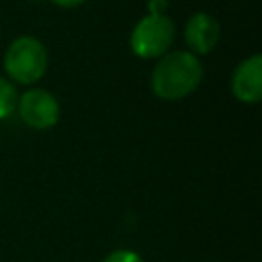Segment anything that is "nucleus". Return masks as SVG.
I'll use <instances>...</instances> for the list:
<instances>
[{"mask_svg": "<svg viewBox=\"0 0 262 262\" xmlns=\"http://www.w3.org/2000/svg\"><path fill=\"white\" fill-rule=\"evenodd\" d=\"M166 6H168V0H147L149 14H166Z\"/></svg>", "mask_w": 262, "mask_h": 262, "instance_id": "obj_9", "label": "nucleus"}, {"mask_svg": "<svg viewBox=\"0 0 262 262\" xmlns=\"http://www.w3.org/2000/svg\"><path fill=\"white\" fill-rule=\"evenodd\" d=\"M203 74L205 68L196 55L190 51H170L154 66L149 86L162 100H182L199 88Z\"/></svg>", "mask_w": 262, "mask_h": 262, "instance_id": "obj_1", "label": "nucleus"}, {"mask_svg": "<svg viewBox=\"0 0 262 262\" xmlns=\"http://www.w3.org/2000/svg\"><path fill=\"white\" fill-rule=\"evenodd\" d=\"M16 100H18L16 86L8 78L0 76V121L16 113Z\"/></svg>", "mask_w": 262, "mask_h": 262, "instance_id": "obj_7", "label": "nucleus"}, {"mask_svg": "<svg viewBox=\"0 0 262 262\" xmlns=\"http://www.w3.org/2000/svg\"><path fill=\"white\" fill-rule=\"evenodd\" d=\"M49 2H53L59 8H76V6H82L88 0H49Z\"/></svg>", "mask_w": 262, "mask_h": 262, "instance_id": "obj_10", "label": "nucleus"}, {"mask_svg": "<svg viewBox=\"0 0 262 262\" xmlns=\"http://www.w3.org/2000/svg\"><path fill=\"white\" fill-rule=\"evenodd\" d=\"M102 262H143V258L133 250L121 248V250H113L111 254H106Z\"/></svg>", "mask_w": 262, "mask_h": 262, "instance_id": "obj_8", "label": "nucleus"}, {"mask_svg": "<svg viewBox=\"0 0 262 262\" xmlns=\"http://www.w3.org/2000/svg\"><path fill=\"white\" fill-rule=\"evenodd\" d=\"M176 39V25L168 14H145L131 31L129 47L139 59H160Z\"/></svg>", "mask_w": 262, "mask_h": 262, "instance_id": "obj_3", "label": "nucleus"}, {"mask_svg": "<svg viewBox=\"0 0 262 262\" xmlns=\"http://www.w3.org/2000/svg\"><path fill=\"white\" fill-rule=\"evenodd\" d=\"M16 113L20 117V121L37 131H45L57 125L61 108L57 98L45 90V88H29L23 94H18L16 100Z\"/></svg>", "mask_w": 262, "mask_h": 262, "instance_id": "obj_4", "label": "nucleus"}, {"mask_svg": "<svg viewBox=\"0 0 262 262\" xmlns=\"http://www.w3.org/2000/svg\"><path fill=\"white\" fill-rule=\"evenodd\" d=\"M231 94L244 104H256L262 98V55L254 53L237 63L231 74Z\"/></svg>", "mask_w": 262, "mask_h": 262, "instance_id": "obj_5", "label": "nucleus"}, {"mask_svg": "<svg viewBox=\"0 0 262 262\" xmlns=\"http://www.w3.org/2000/svg\"><path fill=\"white\" fill-rule=\"evenodd\" d=\"M221 37L219 23L209 12H194L184 25V43L192 55H207L211 53Z\"/></svg>", "mask_w": 262, "mask_h": 262, "instance_id": "obj_6", "label": "nucleus"}, {"mask_svg": "<svg viewBox=\"0 0 262 262\" xmlns=\"http://www.w3.org/2000/svg\"><path fill=\"white\" fill-rule=\"evenodd\" d=\"M49 68L47 47L33 35H20L10 41L4 53V72L16 86L37 84Z\"/></svg>", "mask_w": 262, "mask_h": 262, "instance_id": "obj_2", "label": "nucleus"}]
</instances>
